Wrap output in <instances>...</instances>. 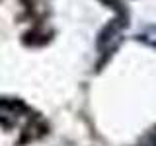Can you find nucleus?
I'll return each mask as SVG.
<instances>
[{
  "mask_svg": "<svg viewBox=\"0 0 156 146\" xmlns=\"http://www.w3.org/2000/svg\"><path fill=\"white\" fill-rule=\"evenodd\" d=\"M139 41H143L146 45L156 49V27H148V29H144L143 33H139Z\"/></svg>",
  "mask_w": 156,
  "mask_h": 146,
  "instance_id": "nucleus-2",
  "label": "nucleus"
},
{
  "mask_svg": "<svg viewBox=\"0 0 156 146\" xmlns=\"http://www.w3.org/2000/svg\"><path fill=\"white\" fill-rule=\"evenodd\" d=\"M104 4H107V6H111V8H117V10H121V2L119 0H101Z\"/></svg>",
  "mask_w": 156,
  "mask_h": 146,
  "instance_id": "nucleus-4",
  "label": "nucleus"
},
{
  "mask_svg": "<svg viewBox=\"0 0 156 146\" xmlns=\"http://www.w3.org/2000/svg\"><path fill=\"white\" fill-rule=\"evenodd\" d=\"M140 146H156V127H154V129H150L148 133L143 136Z\"/></svg>",
  "mask_w": 156,
  "mask_h": 146,
  "instance_id": "nucleus-3",
  "label": "nucleus"
},
{
  "mask_svg": "<svg viewBox=\"0 0 156 146\" xmlns=\"http://www.w3.org/2000/svg\"><path fill=\"white\" fill-rule=\"evenodd\" d=\"M125 12H121L119 14V18L113 19V22L109 23V26H105L104 29H101V33H100V37H98V49H100L101 53H109V51H113V49L119 45V41H121V29H123L125 26Z\"/></svg>",
  "mask_w": 156,
  "mask_h": 146,
  "instance_id": "nucleus-1",
  "label": "nucleus"
}]
</instances>
